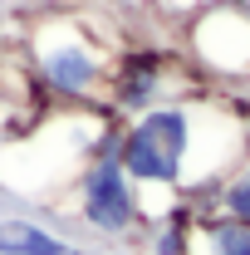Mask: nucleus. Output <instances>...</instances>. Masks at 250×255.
Segmentation results:
<instances>
[{
	"label": "nucleus",
	"instance_id": "1a4fd4ad",
	"mask_svg": "<svg viewBox=\"0 0 250 255\" xmlns=\"http://www.w3.org/2000/svg\"><path fill=\"white\" fill-rule=\"evenodd\" d=\"M5 206H10V196H5V191H0V216H5Z\"/></svg>",
	"mask_w": 250,
	"mask_h": 255
},
{
	"label": "nucleus",
	"instance_id": "7ed1b4c3",
	"mask_svg": "<svg viewBox=\"0 0 250 255\" xmlns=\"http://www.w3.org/2000/svg\"><path fill=\"white\" fill-rule=\"evenodd\" d=\"M69 221L84 231V241L94 236V246H132L142 236V187L132 182L118 162V137L108 147H98L94 157L79 167V177L59 196Z\"/></svg>",
	"mask_w": 250,
	"mask_h": 255
},
{
	"label": "nucleus",
	"instance_id": "20e7f679",
	"mask_svg": "<svg viewBox=\"0 0 250 255\" xmlns=\"http://www.w3.org/2000/svg\"><path fill=\"white\" fill-rule=\"evenodd\" d=\"M182 59L206 89H246L250 84V5L246 0H206L182 25Z\"/></svg>",
	"mask_w": 250,
	"mask_h": 255
},
{
	"label": "nucleus",
	"instance_id": "423d86ee",
	"mask_svg": "<svg viewBox=\"0 0 250 255\" xmlns=\"http://www.w3.org/2000/svg\"><path fill=\"white\" fill-rule=\"evenodd\" d=\"M191 221H196V211L187 201H172L157 221L142 226V236H137L142 255H191Z\"/></svg>",
	"mask_w": 250,
	"mask_h": 255
},
{
	"label": "nucleus",
	"instance_id": "6e6552de",
	"mask_svg": "<svg viewBox=\"0 0 250 255\" xmlns=\"http://www.w3.org/2000/svg\"><path fill=\"white\" fill-rule=\"evenodd\" d=\"M211 211H221V216H231V221H241V226H250V157L221 182V191H216V206Z\"/></svg>",
	"mask_w": 250,
	"mask_h": 255
},
{
	"label": "nucleus",
	"instance_id": "39448f33",
	"mask_svg": "<svg viewBox=\"0 0 250 255\" xmlns=\"http://www.w3.org/2000/svg\"><path fill=\"white\" fill-rule=\"evenodd\" d=\"M191 89H206L196 84V74L187 69L182 49H162V44H132L118 49L113 74H108V94H103V113H113L118 123L147 113L167 98H182Z\"/></svg>",
	"mask_w": 250,
	"mask_h": 255
},
{
	"label": "nucleus",
	"instance_id": "f03ea898",
	"mask_svg": "<svg viewBox=\"0 0 250 255\" xmlns=\"http://www.w3.org/2000/svg\"><path fill=\"white\" fill-rule=\"evenodd\" d=\"M113 59H118V49L108 39H98L94 25L74 10H44L25 30V69L44 103L103 108Z\"/></svg>",
	"mask_w": 250,
	"mask_h": 255
},
{
	"label": "nucleus",
	"instance_id": "f257e3e1",
	"mask_svg": "<svg viewBox=\"0 0 250 255\" xmlns=\"http://www.w3.org/2000/svg\"><path fill=\"white\" fill-rule=\"evenodd\" d=\"M250 157V108L216 89L167 98L118 128V162L137 187L167 191L191 211L216 206L221 182Z\"/></svg>",
	"mask_w": 250,
	"mask_h": 255
},
{
	"label": "nucleus",
	"instance_id": "0eeeda50",
	"mask_svg": "<svg viewBox=\"0 0 250 255\" xmlns=\"http://www.w3.org/2000/svg\"><path fill=\"white\" fill-rule=\"evenodd\" d=\"M191 255H250V226L221 211H201L191 221Z\"/></svg>",
	"mask_w": 250,
	"mask_h": 255
}]
</instances>
